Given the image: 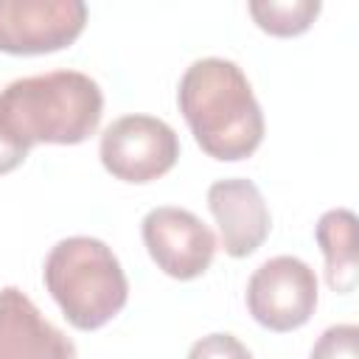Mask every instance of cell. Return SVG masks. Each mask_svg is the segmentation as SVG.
Masks as SVG:
<instances>
[{"label":"cell","mask_w":359,"mask_h":359,"mask_svg":"<svg viewBox=\"0 0 359 359\" xmlns=\"http://www.w3.org/2000/svg\"><path fill=\"white\" fill-rule=\"evenodd\" d=\"M314 238L325 255V280L334 292L356 289V216L348 208L325 210L317 219Z\"/></svg>","instance_id":"30bf717a"},{"label":"cell","mask_w":359,"mask_h":359,"mask_svg":"<svg viewBox=\"0 0 359 359\" xmlns=\"http://www.w3.org/2000/svg\"><path fill=\"white\" fill-rule=\"evenodd\" d=\"M50 297L79 331L107 325L129 297L118 255L93 236H70L50 247L42 269Z\"/></svg>","instance_id":"3957f363"},{"label":"cell","mask_w":359,"mask_h":359,"mask_svg":"<svg viewBox=\"0 0 359 359\" xmlns=\"http://www.w3.org/2000/svg\"><path fill=\"white\" fill-rule=\"evenodd\" d=\"M208 208L219 224V238L230 258L252 255L269 236V208L252 180H216L208 188Z\"/></svg>","instance_id":"ba28073f"},{"label":"cell","mask_w":359,"mask_h":359,"mask_svg":"<svg viewBox=\"0 0 359 359\" xmlns=\"http://www.w3.org/2000/svg\"><path fill=\"white\" fill-rule=\"evenodd\" d=\"M188 359H252L247 345L233 334H208L196 339L188 351Z\"/></svg>","instance_id":"4fadbf2b"},{"label":"cell","mask_w":359,"mask_h":359,"mask_svg":"<svg viewBox=\"0 0 359 359\" xmlns=\"http://www.w3.org/2000/svg\"><path fill=\"white\" fill-rule=\"evenodd\" d=\"M140 236L157 269L177 280L205 275L216 255L213 230L185 208H151L140 222Z\"/></svg>","instance_id":"52a82bcc"},{"label":"cell","mask_w":359,"mask_h":359,"mask_svg":"<svg viewBox=\"0 0 359 359\" xmlns=\"http://www.w3.org/2000/svg\"><path fill=\"white\" fill-rule=\"evenodd\" d=\"M177 104L194 140L213 160H244L264 140L261 104L230 59H196L180 79Z\"/></svg>","instance_id":"6da1fadb"},{"label":"cell","mask_w":359,"mask_h":359,"mask_svg":"<svg viewBox=\"0 0 359 359\" xmlns=\"http://www.w3.org/2000/svg\"><path fill=\"white\" fill-rule=\"evenodd\" d=\"M320 0H252L250 14L255 25L272 36H297L311 28L320 14Z\"/></svg>","instance_id":"8fae6325"},{"label":"cell","mask_w":359,"mask_h":359,"mask_svg":"<svg viewBox=\"0 0 359 359\" xmlns=\"http://www.w3.org/2000/svg\"><path fill=\"white\" fill-rule=\"evenodd\" d=\"M247 309L258 325L278 334L306 325L317 309L314 269L294 255L264 261L247 280Z\"/></svg>","instance_id":"5b68a950"},{"label":"cell","mask_w":359,"mask_h":359,"mask_svg":"<svg viewBox=\"0 0 359 359\" xmlns=\"http://www.w3.org/2000/svg\"><path fill=\"white\" fill-rule=\"evenodd\" d=\"M356 339H359V328L353 323L331 325L320 334L309 359H356Z\"/></svg>","instance_id":"7c38bea8"},{"label":"cell","mask_w":359,"mask_h":359,"mask_svg":"<svg viewBox=\"0 0 359 359\" xmlns=\"http://www.w3.org/2000/svg\"><path fill=\"white\" fill-rule=\"evenodd\" d=\"M98 154L115 180L143 185L174 168L180 137L163 118L123 115L104 129Z\"/></svg>","instance_id":"277c9868"},{"label":"cell","mask_w":359,"mask_h":359,"mask_svg":"<svg viewBox=\"0 0 359 359\" xmlns=\"http://www.w3.org/2000/svg\"><path fill=\"white\" fill-rule=\"evenodd\" d=\"M25 157H28V149H22L20 143H14V140L0 129V174L14 171Z\"/></svg>","instance_id":"5bb4252c"},{"label":"cell","mask_w":359,"mask_h":359,"mask_svg":"<svg viewBox=\"0 0 359 359\" xmlns=\"http://www.w3.org/2000/svg\"><path fill=\"white\" fill-rule=\"evenodd\" d=\"M0 359H76L65 337L17 286L0 289Z\"/></svg>","instance_id":"9c48e42d"},{"label":"cell","mask_w":359,"mask_h":359,"mask_svg":"<svg viewBox=\"0 0 359 359\" xmlns=\"http://www.w3.org/2000/svg\"><path fill=\"white\" fill-rule=\"evenodd\" d=\"M87 22L81 0H0V50L36 56L67 48Z\"/></svg>","instance_id":"8992f818"},{"label":"cell","mask_w":359,"mask_h":359,"mask_svg":"<svg viewBox=\"0 0 359 359\" xmlns=\"http://www.w3.org/2000/svg\"><path fill=\"white\" fill-rule=\"evenodd\" d=\"M104 93L79 70L25 76L0 90V129L31 151L36 143L73 146L87 140L101 121Z\"/></svg>","instance_id":"7a4b0ae2"}]
</instances>
